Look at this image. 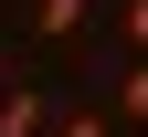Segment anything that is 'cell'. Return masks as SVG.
<instances>
[{"label":"cell","instance_id":"cell-3","mask_svg":"<svg viewBox=\"0 0 148 137\" xmlns=\"http://www.w3.org/2000/svg\"><path fill=\"white\" fill-rule=\"evenodd\" d=\"M32 32H42V42H64V32H85V0H32Z\"/></svg>","mask_w":148,"mask_h":137},{"label":"cell","instance_id":"cell-4","mask_svg":"<svg viewBox=\"0 0 148 137\" xmlns=\"http://www.w3.org/2000/svg\"><path fill=\"white\" fill-rule=\"evenodd\" d=\"M53 137H116V106H74V116H64Z\"/></svg>","mask_w":148,"mask_h":137},{"label":"cell","instance_id":"cell-1","mask_svg":"<svg viewBox=\"0 0 148 137\" xmlns=\"http://www.w3.org/2000/svg\"><path fill=\"white\" fill-rule=\"evenodd\" d=\"M0 137H42V85H11L0 95Z\"/></svg>","mask_w":148,"mask_h":137},{"label":"cell","instance_id":"cell-2","mask_svg":"<svg viewBox=\"0 0 148 137\" xmlns=\"http://www.w3.org/2000/svg\"><path fill=\"white\" fill-rule=\"evenodd\" d=\"M116 116H127V127H148V53H127V63H116Z\"/></svg>","mask_w":148,"mask_h":137},{"label":"cell","instance_id":"cell-5","mask_svg":"<svg viewBox=\"0 0 148 137\" xmlns=\"http://www.w3.org/2000/svg\"><path fill=\"white\" fill-rule=\"evenodd\" d=\"M116 21H127V53H148V0H127Z\"/></svg>","mask_w":148,"mask_h":137}]
</instances>
